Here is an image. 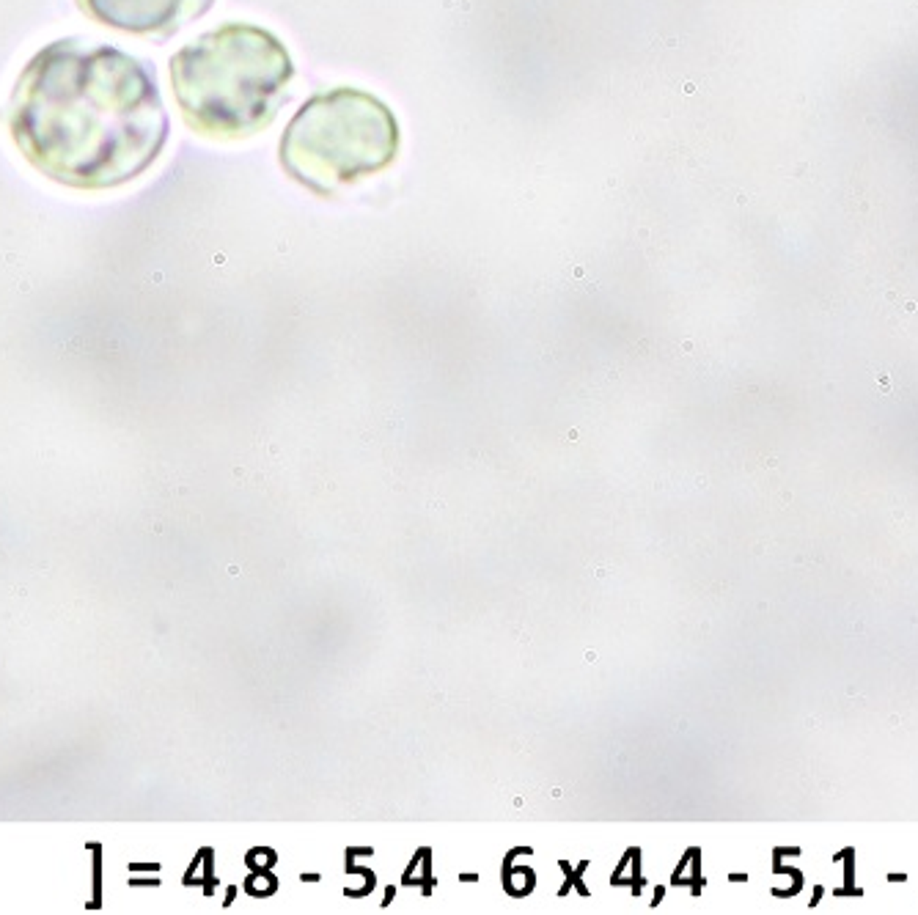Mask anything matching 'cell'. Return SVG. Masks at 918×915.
Here are the masks:
<instances>
[{
    "label": "cell",
    "mask_w": 918,
    "mask_h": 915,
    "mask_svg": "<svg viewBox=\"0 0 918 915\" xmlns=\"http://www.w3.org/2000/svg\"><path fill=\"white\" fill-rule=\"evenodd\" d=\"M399 143V121L382 99L355 85H336L314 94L292 116L278 157L297 185L333 196L394 165Z\"/></svg>",
    "instance_id": "3"
},
{
    "label": "cell",
    "mask_w": 918,
    "mask_h": 915,
    "mask_svg": "<svg viewBox=\"0 0 918 915\" xmlns=\"http://www.w3.org/2000/svg\"><path fill=\"white\" fill-rule=\"evenodd\" d=\"M11 141L47 179L74 190H113L163 154L171 119L154 66L113 47L58 39L17 77Z\"/></svg>",
    "instance_id": "1"
},
{
    "label": "cell",
    "mask_w": 918,
    "mask_h": 915,
    "mask_svg": "<svg viewBox=\"0 0 918 915\" xmlns=\"http://www.w3.org/2000/svg\"><path fill=\"white\" fill-rule=\"evenodd\" d=\"M506 888L514 894V896H522L533 888V874L528 869H514L509 877H506Z\"/></svg>",
    "instance_id": "5"
},
{
    "label": "cell",
    "mask_w": 918,
    "mask_h": 915,
    "mask_svg": "<svg viewBox=\"0 0 918 915\" xmlns=\"http://www.w3.org/2000/svg\"><path fill=\"white\" fill-rule=\"evenodd\" d=\"M292 77L286 44L250 22H223L171 58L179 113L196 135L212 141H245L267 130Z\"/></svg>",
    "instance_id": "2"
},
{
    "label": "cell",
    "mask_w": 918,
    "mask_h": 915,
    "mask_svg": "<svg viewBox=\"0 0 918 915\" xmlns=\"http://www.w3.org/2000/svg\"><path fill=\"white\" fill-rule=\"evenodd\" d=\"M99 25L132 36L168 39L185 22L204 17L215 0H77Z\"/></svg>",
    "instance_id": "4"
}]
</instances>
